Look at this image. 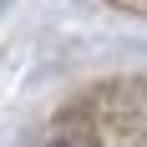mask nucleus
<instances>
[{
	"label": "nucleus",
	"mask_w": 147,
	"mask_h": 147,
	"mask_svg": "<svg viewBox=\"0 0 147 147\" xmlns=\"http://www.w3.org/2000/svg\"><path fill=\"white\" fill-rule=\"evenodd\" d=\"M96 5H107L112 15H127L137 26H147V0H96Z\"/></svg>",
	"instance_id": "nucleus-1"
}]
</instances>
